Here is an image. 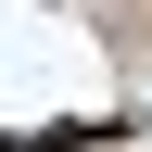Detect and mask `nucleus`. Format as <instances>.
<instances>
[{"mask_svg": "<svg viewBox=\"0 0 152 152\" xmlns=\"http://www.w3.org/2000/svg\"><path fill=\"white\" fill-rule=\"evenodd\" d=\"M38 152H114V114H76V127H38Z\"/></svg>", "mask_w": 152, "mask_h": 152, "instance_id": "1", "label": "nucleus"}]
</instances>
